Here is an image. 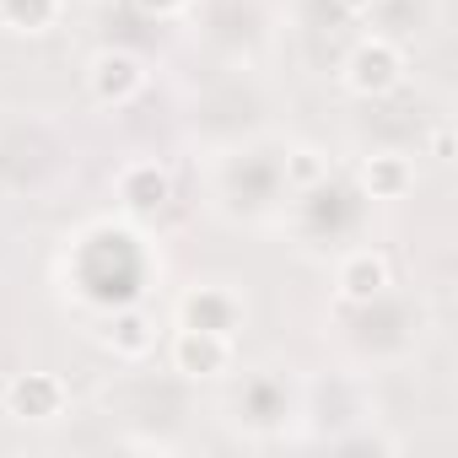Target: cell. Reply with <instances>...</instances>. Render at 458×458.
<instances>
[{
  "instance_id": "1",
  "label": "cell",
  "mask_w": 458,
  "mask_h": 458,
  "mask_svg": "<svg viewBox=\"0 0 458 458\" xmlns=\"http://www.w3.org/2000/svg\"><path fill=\"white\" fill-rule=\"evenodd\" d=\"M404 76H410V60H404V49H399L394 38H383V33L356 38V49H351L345 65H340L345 92H351V98H367V103L394 98V92L404 87Z\"/></svg>"
},
{
  "instance_id": "2",
  "label": "cell",
  "mask_w": 458,
  "mask_h": 458,
  "mask_svg": "<svg viewBox=\"0 0 458 458\" xmlns=\"http://www.w3.org/2000/svg\"><path fill=\"white\" fill-rule=\"evenodd\" d=\"M167 361H173L178 377L216 383V377L233 372L238 345H233V335H210V329H189V324H178V335L167 340Z\"/></svg>"
},
{
  "instance_id": "3",
  "label": "cell",
  "mask_w": 458,
  "mask_h": 458,
  "mask_svg": "<svg viewBox=\"0 0 458 458\" xmlns=\"http://www.w3.org/2000/svg\"><path fill=\"white\" fill-rule=\"evenodd\" d=\"M146 92V65L130 49H98L87 60V98L98 108H130Z\"/></svg>"
},
{
  "instance_id": "4",
  "label": "cell",
  "mask_w": 458,
  "mask_h": 458,
  "mask_svg": "<svg viewBox=\"0 0 458 458\" xmlns=\"http://www.w3.org/2000/svg\"><path fill=\"white\" fill-rule=\"evenodd\" d=\"M178 324L210 329V335H233V340H238V329L249 324V302H243V292H233V286H194V292L178 297Z\"/></svg>"
},
{
  "instance_id": "5",
  "label": "cell",
  "mask_w": 458,
  "mask_h": 458,
  "mask_svg": "<svg viewBox=\"0 0 458 458\" xmlns=\"http://www.w3.org/2000/svg\"><path fill=\"white\" fill-rule=\"evenodd\" d=\"M65 410H71V388L55 372H22L6 388V415L22 426H55Z\"/></svg>"
},
{
  "instance_id": "6",
  "label": "cell",
  "mask_w": 458,
  "mask_h": 458,
  "mask_svg": "<svg viewBox=\"0 0 458 458\" xmlns=\"http://www.w3.org/2000/svg\"><path fill=\"white\" fill-rule=\"evenodd\" d=\"M394 286V259L383 254V249H351L345 259H340V270H335V292H340V302H377L383 292Z\"/></svg>"
},
{
  "instance_id": "7",
  "label": "cell",
  "mask_w": 458,
  "mask_h": 458,
  "mask_svg": "<svg viewBox=\"0 0 458 458\" xmlns=\"http://www.w3.org/2000/svg\"><path fill=\"white\" fill-rule=\"evenodd\" d=\"M114 194H119V205L135 210V216L162 210V205L173 199V173H167L157 157H135V162H124V167L114 173Z\"/></svg>"
},
{
  "instance_id": "8",
  "label": "cell",
  "mask_w": 458,
  "mask_h": 458,
  "mask_svg": "<svg viewBox=\"0 0 458 458\" xmlns=\"http://www.w3.org/2000/svg\"><path fill=\"white\" fill-rule=\"evenodd\" d=\"M356 178L372 199H404L415 189V162L404 151H372V157H361Z\"/></svg>"
},
{
  "instance_id": "9",
  "label": "cell",
  "mask_w": 458,
  "mask_h": 458,
  "mask_svg": "<svg viewBox=\"0 0 458 458\" xmlns=\"http://www.w3.org/2000/svg\"><path fill=\"white\" fill-rule=\"evenodd\" d=\"M103 345L119 356V361H140L151 345H157V324L146 308H119L108 324H103Z\"/></svg>"
},
{
  "instance_id": "10",
  "label": "cell",
  "mask_w": 458,
  "mask_h": 458,
  "mask_svg": "<svg viewBox=\"0 0 458 458\" xmlns=\"http://www.w3.org/2000/svg\"><path fill=\"white\" fill-rule=\"evenodd\" d=\"M65 17V0H0V28L17 38H44Z\"/></svg>"
},
{
  "instance_id": "11",
  "label": "cell",
  "mask_w": 458,
  "mask_h": 458,
  "mask_svg": "<svg viewBox=\"0 0 458 458\" xmlns=\"http://www.w3.org/2000/svg\"><path fill=\"white\" fill-rule=\"evenodd\" d=\"M329 178V157L318 146H292L286 151V183L292 189H318Z\"/></svg>"
},
{
  "instance_id": "12",
  "label": "cell",
  "mask_w": 458,
  "mask_h": 458,
  "mask_svg": "<svg viewBox=\"0 0 458 458\" xmlns=\"http://www.w3.org/2000/svg\"><path fill=\"white\" fill-rule=\"evenodd\" d=\"M130 6L140 12V17H151V22H173V17H183L194 0H130Z\"/></svg>"
},
{
  "instance_id": "13",
  "label": "cell",
  "mask_w": 458,
  "mask_h": 458,
  "mask_svg": "<svg viewBox=\"0 0 458 458\" xmlns=\"http://www.w3.org/2000/svg\"><path fill=\"white\" fill-rule=\"evenodd\" d=\"M431 157H437V162H453V130H447V124L431 130Z\"/></svg>"
},
{
  "instance_id": "14",
  "label": "cell",
  "mask_w": 458,
  "mask_h": 458,
  "mask_svg": "<svg viewBox=\"0 0 458 458\" xmlns=\"http://www.w3.org/2000/svg\"><path fill=\"white\" fill-rule=\"evenodd\" d=\"M335 6H340V12H351V17H367L377 0H335Z\"/></svg>"
}]
</instances>
